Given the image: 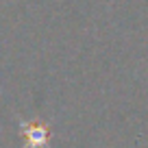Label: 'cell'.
Wrapping results in <instances>:
<instances>
[{
	"label": "cell",
	"instance_id": "1",
	"mask_svg": "<svg viewBox=\"0 0 148 148\" xmlns=\"http://www.w3.org/2000/svg\"><path fill=\"white\" fill-rule=\"evenodd\" d=\"M20 133L26 137L28 148H44L48 144V137H50V131L44 124H28V122H20Z\"/></svg>",
	"mask_w": 148,
	"mask_h": 148
}]
</instances>
